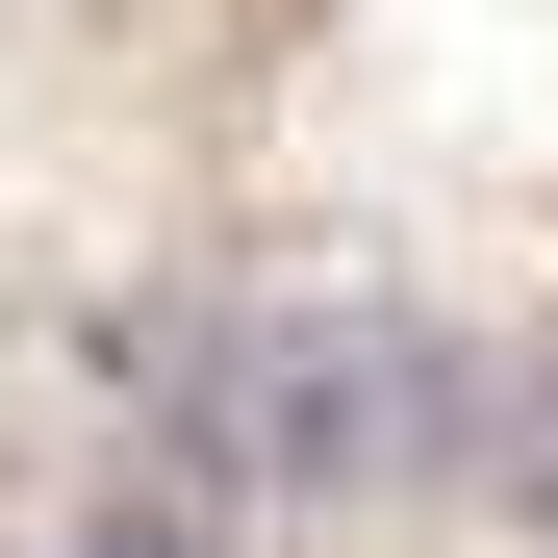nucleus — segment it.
<instances>
[{
  "instance_id": "1",
  "label": "nucleus",
  "mask_w": 558,
  "mask_h": 558,
  "mask_svg": "<svg viewBox=\"0 0 558 558\" xmlns=\"http://www.w3.org/2000/svg\"><path fill=\"white\" fill-rule=\"evenodd\" d=\"M178 432H204L229 483H279V508H381V483H432V457L483 432V381H457V330H407V305H254V330L178 355Z\"/></svg>"
},
{
  "instance_id": "2",
  "label": "nucleus",
  "mask_w": 558,
  "mask_h": 558,
  "mask_svg": "<svg viewBox=\"0 0 558 558\" xmlns=\"http://www.w3.org/2000/svg\"><path fill=\"white\" fill-rule=\"evenodd\" d=\"M483 457H508V533L558 558V355H508V407H483Z\"/></svg>"
},
{
  "instance_id": "3",
  "label": "nucleus",
  "mask_w": 558,
  "mask_h": 558,
  "mask_svg": "<svg viewBox=\"0 0 558 558\" xmlns=\"http://www.w3.org/2000/svg\"><path fill=\"white\" fill-rule=\"evenodd\" d=\"M102 558H178V533H102Z\"/></svg>"
}]
</instances>
